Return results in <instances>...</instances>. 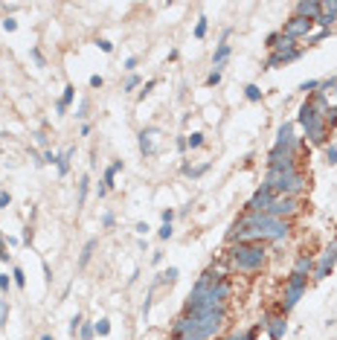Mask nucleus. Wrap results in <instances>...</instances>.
Segmentation results:
<instances>
[{
    "mask_svg": "<svg viewBox=\"0 0 337 340\" xmlns=\"http://www.w3.org/2000/svg\"><path fill=\"white\" fill-rule=\"evenodd\" d=\"M291 233V224L282 218H273L268 212H244L227 233L230 244L239 242H279Z\"/></svg>",
    "mask_w": 337,
    "mask_h": 340,
    "instance_id": "1",
    "label": "nucleus"
},
{
    "mask_svg": "<svg viewBox=\"0 0 337 340\" xmlns=\"http://www.w3.org/2000/svg\"><path fill=\"white\" fill-rule=\"evenodd\" d=\"M122 169V160H113L108 169H105V175H102V183H99V198H105L108 192H111V186H113V180H116V172Z\"/></svg>",
    "mask_w": 337,
    "mask_h": 340,
    "instance_id": "15",
    "label": "nucleus"
},
{
    "mask_svg": "<svg viewBox=\"0 0 337 340\" xmlns=\"http://www.w3.org/2000/svg\"><path fill=\"white\" fill-rule=\"evenodd\" d=\"M73 154H76V148H64V151L58 154V163H55L58 175H67V172H70V160H73Z\"/></svg>",
    "mask_w": 337,
    "mask_h": 340,
    "instance_id": "21",
    "label": "nucleus"
},
{
    "mask_svg": "<svg viewBox=\"0 0 337 340\" xmlns=\"http://www.w3.org/2000/svg\"><path fill=\"white\" fill-rule=\"evenodd\" d=\"M140 84H143V79H140L137 73H131V76L125 79V84H122V90H125V93H131V90H137Z\"/></svg>",
    "mask_w": 337,
    "mask_h": 340,
    "instance_id": "29",
    "label": "nucleus"
},
{
    "mask_svg": "<svg viewBox=\"0 0 337 340\" xmlns=\"http://www.w3.org/2000/svg\"><path fill=\"white\" fill-rule=\"evenodd\" d=\"M12 282H15L17 288L26 285V274H23V268H12Z\"/></svg>",
    "mask_w": 337,
    "mask_h": 340,
    "instance_id": "30",
    "label": "nucleus"
},
{
    "mask_svg": "<svg viewBox=\"0 0 337 340\" xmlns=\"http://www.w3.org/2000/svg\"><path fill=\"white\" fill-rule=\"evenodd\" d=\"M29 55H32V61H35L38 67H47V61H44V52H41L38 47H32V49H29Z\"/></svg>",
    "mask_w": 337,
    "mask_h": 340,
    "instance_id": "33",
    "label": "nucleus"
},
{
    "mask_svg": "<svg viewBox=\"0 0 337 340\" xmlns=\"http://www.w3.org/2000/svg\"><path fill=\"white\" fill-rule=\"evenodd\" d=\"M93 335H96L93 323H81V329H79V338H81V340H93Z\"/></svg>",
    "mask_w": 337,
    "mask_h": 340,
    "instance_id": "31",
    "label": "nucleus"
},
{
    "mask_svg": "<svg viewBox=\"0 0 337 340\" xmlns=\"http://www.w3.org/2000/svg\"><path fill=\"white\" fill-rule=\"evenodd\" d=\"M273 198H276V192H273V189H268V186L262 183V186L250 195V201H247V212H265V210H268V204H271Z\"/></svg>",
    "mask_w": 337,
    "mask_h": 340,
    "instance_id": "11",
    "label": "nucleus"
},
{
    "mask_svg": "<svg viewBox=\"0 0 337 340\" xmlns=\"http://www.w3.org/2000/svg\"><path fill=\"white\" fill-rule=\"evenodd\" d=\"M227 320V308H215L209 314H201V317H180L175 326H172V338H192V340H209Z\"/></svg>",
    "mask_w": 337,
    "mask_h": 340,
    "instance_id": "2",
    "label": "nucleus"
},
{
    "mask_svg": "<svg viewBox=\"0 0 337 340\" xmlns=\"http://www.w3.org/2000/svg\"><path fill=\"white\" fill-rule=\"evenodd\" d=\"M157 137H160L157 128H143V131H140V151H143L145 157H151V154L157 151V146H154Z\"/></svg>",
    "mask_w": 337,
    "mask_h": 340,
    "instance_id": "14",
    "label": "nucleus"
},
{
    "mask_svg": "<svg viewBox=\"0 0 337 340\" xmlns=\"http://www.w3.org/2000/svg\"><path fill=\"white\" fill-rule=\"evenodd\" d=\"M175 215H177L175 210H163V212H160V218H163V224H172V221H175Z\"/></svg>",
    "mask_w": 337,
    "mask_h": 340,
    "instance_id": "47",
    "label": "nucleus"
},
{
    "mask_svg": "<svg viewBox=\"0 0 337 340\" xmlns=\"http://www.w3.org/2000/svg\"><path fill=\"white\" fill-rule=\"evenodd\" d=\"M137 233H140V236H145V233H148V224H145V221H140V224H137Z\"/></svg>",
    "mask_w": 337,
    "mask_h": 340,
    "instance_id": "57",
    "label": "nucleus"
},
{
    "mask_svg": "<svg viewBox=\"0 0 337 340\" xmlns=\"http://www.w3.org/2000/svg\"><path fill=\"white\" fill-rule=\"evenodd\" d=\"M329 35H332V29H320V32H317L311 41H323V38H329Z\"/></svg>",
    "mask_w": 337,
    "mask_h": 340,
    "instance_id": "54",
    "label": "nucleus"
},
{
    "mask_svg": "<svg viewBox=\"0 0 337 340\" xmlns=\"http://www.w3.org/2000/svg\"><path fill=\"white\" fill-rule=\"evenodd\" d=\"M311 29H314V20H311V17L294 15V17H288V20H285L282 35H285V38H291V41H300V38H308V35H311Z\"/></svg>",
    "mask_w": 337,
    "mask_h": 340,
    "instance_id": "8",
    "label": "nucleus"
},
{
    "mask_svg": "<svg viewBox=\"0 0 337 340\" xmlns=\"http://www.w3.org/2000/svg\"><path fill=\"white\" fill-rule=\"evenodd\" d=\"M0 262H9V253H6V239L0 236Z\"/></svg>",
    "mask_w": 337,
    "mask_h": 340,
    "instance_id": "53",
    "label": "nucleus"
},
{
    "mask_svg": "<svg viewBox=\"0 0 337 340\" xmlns=\"http://www.w3.org/2000/svg\"><path fill=\"white\" fill-rule=\"evenodd\" d=\"M137 64H140V58H137V55H131V58H125V67H122V70H128V76H131V73L137 70Z\"/></svg>",
    "mask_w": 337,
    "mask_h": 340,
    "instance_id": "37",
    "label": "nucleus"
},
{
    "mask_svg": "<svg viewBox=\"0 0 337 340\" xmlns=\"http://www.w3.org/2000/svg\"><path fill=\"white\" fill-rule=\"evenodd\" d=\"M41 340H52V335H44V338H41Z\"/></svg>",
    "mask_w": 337,
    "mask_h": 340,
    "instance_id": "58",
    "label": "nucleus"
},
{
    "mask_svg": "<svg viewBox=\"0 0 337 340\" xmlns=\"http://www.w3.org/2000/svg\"><path fill=\"white\" fill-rule=\"evenodd\" d=\"M87 108H90V102H87V99H81V102H79V108H76V116H79V119H84V116H87Z\"/></svg>",
    "mask_w": 337,
    "mask_h": 340,
    "instance_id": "39",
    "label": "nucleus"
},
{
    "mask_svg": "<svg viewBox=\"0 0 337 340\" xmlns=\"http://www.w3.org/2000/svg\"><path fill=\"white\" fill-rule=\"evenodd\" d=\"M268 215H273V218H282V221H288L291 215H297L300 212V201L297 198H285V195H276L271 204H268V210H265Z\"/></svg>",
    "mask_w": 337,
    "mask_h": 340,
    "instance_id": "9",
    "label": "nucleus"
},
{
    "mask_svg": "<svg viewBox=\"0 0 337 340\" xmlns=\"http://www.w3.org/2000/svg\"><path fill=\"white\" fill-rule=\"evenodd\" d=\"M335 265H337V239L326 247V253H323V259L314 265V279H326L332 271H335Z\"/></svg>",
    "mask_w": 337,
    "mask_h": 340,
    "instance_id": "10",
    "label": "nucleus"
},
{
    "mask_svg": "<svg viewBox=\"0 0 337 340\" xmlns=\"http://www.w3.org/2000/svg\"><path fill=\"white\" fill-rule=\"evenodd\" d=\"M305 288H308V276H303V274H291V276H288V282H285V297H282V314H288V311L300 303V297L305 294Z\"/></svg>",
    "mask_w": 337,
    "mask_h": 340,
    "instance_id": "7",
    "label": "nucleus"
},
{
    "mask_svg": "<svg viewBox=\"0 0 337 340\" xmlns=\"http://www.w3.org/2000/svg\"><path fill=\"white\" fill-rule=\"evenodd\" d=\"M311 271H314V259H311V253H300L297 262H294V271H291V274H303V276H308Z\"/></svg>",
    "mask_w": 337,
    "mask_h": 340,
    "instance_id": "20",
    "label": "nucleus"
},
{
    "mask_svg": "<svg viewBox=\"0 0 337 340\" xmlns=\"http://www.w3.org/2000/svg\"><path fill=\"white\" fill-rule=\"evenodd\" d=\"M73 99H76V87H73V84H64V93H61V99H58V105H55V113L64 116L67 108L73 105Z\"/></svg>",
    "mask_w": 337,
    "mask_h": 340,
    "instance_id": "17",
    "label": "nucleus"
},
{
    "mask_svg": "<svg viewBox=\"0 0 337 340\" xmlns=\"http://www.w3.org/2000/svg\"><path fill=\"white\" fill-rule=\"evenodd\" d=\"M96 244H99L96 239H87V242H84V247H81V253H79V262H76V268H79V271H84V268L90 265V259H93V250H96Z\"/></svg>",
    "mask_w": 337,
    "mask_h": 340,
    "instance_id": "18",
    "label": "nucleus"
},
{
    "mask_svg": "<svg viewBox=\"0 0 337 340\" xmlns=\"http://www.w3.org/2000/svg\"><path fill=\"white\" fill-rule=\"evenodd\" d=\"M326 160H329L332 166L337 163V143H335V146H329V148H326Z\"/></svg>",
    "mask_w": 337,
    "mask_h": 340,
    "instance_id": "45",
    "label": "nucleus"
},
{
    "mask_svg": "<svg viewBox=\"0 0 337 340\" xmlns=\"http://www.w3.org/2000/svg\"><path fill=\"white\" fill-rule=\"evenodd\" d=\"M102 84H105V79H102L99 73H93V76H90V87H102Z\"/></svg>",
    "mask_w": 337,
    "mask_h": 340,
    "instance_id": "51",
    "label": "nucleus"
},
{
    "mask_svg": "<svg viewBox=\"0 0 337 340\" xmlns=\"http://www.w3.org/2000/svg\"><path fill=\"white\" fill-rule=\"evenodd\" d=\"M207 172H209V163H201V166H195L186 178H201V175H207Z\"/></svg>",
    "mask_w": 337,
    "mask_h": 340,
    "instance_id": "36",
    "label": "nucleus"
},
{
    "mask_svg": "<svg viewBox=\"0 0 337 340\" xmlns=\"http://www.w3.org/2000/svg\"><path fill=\"white\" fill-rule=\"evenodd\" d=\"M218 81H221V70H212V73L207 76V87H215Z\"/></svg>",
    "mask_w": 337,
    "mask_h": 340,
    "instance_id": "38",
    "label": "nucleus"
},
{
    "mask_svg": "<svg viewBox=\"0 0 337 340\" xmlns=\"http://www.w3.org/2000/svg\"><path fill=\"white\" fill-rule=\"evenodd\" d=\"M9 204H12V195L9 192H0V210H6Z\"/></svg>",
    "mask_w": 337,
    "mask_h": 340,
    "instance_id": "52",
    "label": "nucleus"
},
{
    "mask_svg": "<svg viewBox=\"0 0 337 340\" xmlns=\"http://www.w3.org/2000/svg\"><path fill=\"white\" fill-rule=\"evenodd\" d=\"M99 49H102V52H113V44H111L108 38H99Z\"/></svg>",
    "mask_w": 337,
    "mask_h": 340,
    "instance_id": "49",
    "label": "nucleus"
},
{
    "mask_svg": "<svg viewBox=\"0 0 337 340\" xmlns=\"http://www.w3.org/2000/svg\"><path fill=\"white\" fill-rule=\"evenodd\" d=\"M335 20H337V12H320L314 23H320L323 29H332V23H335Z\"/></svg>",
    "mask_w": 337,
    "mask_h": 340,
    "instance_id": "24",
    "label": "nucleus"
},
{
    "mask_svg": "<svg viewBox=\"0 0 337 340\" xmlns=\"http://www.w3.org/2000/svg\"><path fill=\"white\" fill-rule=\"evenodd\" d=\"M207 29H209V17H207V15H201V17H198V23H195V38H204V35H207Z\"/></svg>",
    "mask_w": 337,
    "mask_h": 340,
    "instance_id": "28",
    "label": "nucleus"
},
{
    "mask_svg": "<svg viewBox=\"0 0 337 340\" xmlns=\"http://www.w3.org/2000/svg\"><path fill=\"white\" fill-rule=\"evenodd\" d=\"M317 87H320V81H317V79H308V81H303V84H300V90H305V93H308V90H317Z\"/></svg>",
    "mask_w": 337,
    "mask_h": 340,
    "instance_id": "43",
    "label": "nucleus"
},
{
    "mask_svg": "<svg viewBox=\"0 0 337 340\" xmlns=\"http://www.w3.org/2000/svg\"><path fill=\"white\" fill-rule=\"evenodd\" d=\"M320 12H323V9H320V0H300V3H297V15H303V17L317 20Z\"/></svg>",
    "mask_w": 337,
    "mask_h": 340,
    "instance_id": "16",
    "label": "nucleus"
},
{
    "mask_svg": "<svg viewBox=\"0 0 337 340\" xmlns=\"http://www.w3.org/2000/svg\"><path fill=\"white\" fill-rule=\"evenodd\" d=\"M154 87H157V79H148V81L143 84V90H140V99H145V96H148V93H151Z\"/></svg>",
    "mask_w": 337,
    "mask_h": 340,
    "instance_id": "35",
    "label": "nucleus"
},
{
    "mask_svg": "<svg viewBox=\"0 0 337 340\" xmlns=\"http://www.w3.org/2000/svg\"><path fill=\"white\" fill-rule=\"evenodd\" d=\"M297 148H300V137L294 134V125H291V122H285V125H279V131H276V143H273V148H271V154H268V157L297 154Z\"/></svg>",
    "mask_w": 337,
    "mask_h": 340,
    "instance_id": "6",
    "label": "nucleus"
},
{
    "mask_svg": "<svg viewBox=\"0 0 337 340\" xmlns=\"http://www.w3.org/2000/svg\"><path fill=\"white\" fill-rule=\"evenodd\" d=\"M265 186L273 189L276 195L297 198V195H303V192L308 189V180H305V175H303L300 169H294V172H271V169H268V175H265Z\"/></svg>",
    "mask_w": 337,
    "mask_h": 340,
    "instance_id": "5",
    "label": "nucleus"
},
{
    "mask_svg": "<svg viewBox=\"0 0 337 340\" xmlns=\"http://www.w3.org/2000/svg\"><path fill=\"white\" fill-rule=\"evenodd\" d=\"M320 90H323V93H329V90H337V79H326V81H320Z\"/></svg>",
    "mask_w": 337,
    "mask_h": 340,
    "instance_id": "42",
    "label": "nucleus"
},
{
    "mask_svg": "<svg viewBox=\"0 0 337 340\" xmlns=\"http://www.w3.org/2000/svg\"><path fill=\"white\" fill-rule=\"evenodd\" d=\"M3 29H6V32H15V29H17V20H15V17H3Z\"/></svg>",
    "mask_w": 337,
    "mask_h": 340,
    "instance_id": "46",
    "label": "nucleus"
},
{
    "mask_svg": "<svg viewBox=\"0 0 337 340\" xmlns=\"http://www.w3.org/2000/svg\"><path fill=\"white\" fill-rule=\"evenodd\" d=\"M265 329H268V335L271 340H282L285 338V332H288V323H285V314H273V317H268V323H262Z\"/></svg>",
    "mask_w": 337,
    "mask_h": 340,
    "instance_id": "13",
    "label": "nucleus"
},
{
    "mask_svg": "<svg viewBox=\"0 0 337 340\" xmlns=\"http://www.w3.org/2000/svg\"><path fill=\"white\" fill-rule=\"evenodd\" d=\"M175 146H177V151H186V137H177V143H175Z\"/></svg>",
    "mask_w": 337,
    "mask_h": 340,
    "instance_id": "56",
    "label": "nucleus"
},
{
    "mask_svg": "<svg viewBox=\"0 0 337 340\" xmlns=\"http://www.w3.org/2000/svg\"><path fill=\"white\" fill-rule=\"evenodd\" d=\"M207 140H204V134L201 131H192V134H186V148H201Z\"/></svg>",
    "mask_w": 337,
    "mask_h": 340,
    "instance_id": "25",
    "label": "nucleus"
},
{
    "mask_svg": "<svg viewBox=\"0 0 337 340\" xmlns=\"http://www.w3.org/2000/svg\"><path fill=\"white\" fill-rule=\"evenodd\" d=\"M44 163H49V166H55V163H58V154H55L52 148H47V151H44Z\"/></svg>",
    "mask_w": 337,
    "mask_h": 340,
    "instance_id": "44",
    "label": "nucleus"
},
{
    "mask_svg": "<svg viewBox=\"0 0 337 340\" xmlns=\"http://www.w3.org/2000/svg\"><path fill=\"white\" fill-rule=\"evenodd\" d=\"M177 268H169V271H163V274H157V279H154V285L151 288H157V285H172V282H177Z\"/></svg>",
    "mask_w": 337,
    "mask_h": 340,
    "instance_id": "22",
    "label": "nucleus"
},
{
    "mask_svg": "<svg viewBox=\"0 0 337 340\" xmlns=\"http://www.w3.org/2000/svg\"><path fill=\"white\" fill-rule=\"evenodd\" d=\"M23 244H32V227L23 230Z\"/></svg>",
    "mask_w": 337,
    "mask_h": 340,
    "instance_id": "55",
    "label": "nucleus"
},
{
    "mask_svg": "<svg viewBox=\"0 0 337 340\" xmlns=\"http://www.w3.org/2000/svg\"><path fill=\"white\" fill-rule=\"evenodd\" d=\"M32 137H35V143H38V146H41V148H44V151H47V148H49V137H47V134H44V131H35V134H32Z\"/></svg>",
    "mask_w": 337,
    "mask_h": 340,
    "instance_id": "34",
    "label": "nucleus"
},
{
    "mask_svg": "<svg viewBox=\"0 0 337 340\" xmlns=\"http://www.w3.org/2000/svg\"><path fill=\"white\" fill-rule=\"evenodd\" d=\"M12 285V274H0V291H9Z\"/></svg>",
    "mask_w": 337,
    "mask_h": 340,
    "instance_id": "48",
    "label": "nucleus"
},
{
    "mask_svg": "<svg viewBox=\"0 0 337 340\" xmlns=\"http://www.w3.org/2000/svg\"><path fill=\"white\" fill-rule=\"evenodd\" d=\"M113 221H116L113 212H105V215H102V227H113Z\"/></svg>",
    "mask_w": 337,
    "mask_h": 340,
    "instance_id": "50",
    "label": "nucleus"
},
{
    "mask_svg": "<svg viewBox=\"0 0 337 340\" xmlns=\"http://www.w3.org/2000/svg\"><path fill=\"white\" fill-rule=\"evenodd\" d=\"M87 189H90V178L84 175V178L79 180V198H76V207H84V201H87Z\"/></svg>",
    "mask_w": 337,
    "mask_h": 340,
    "instance_id": "23",
    "label": "nucleus"
},
{
    "mask_svg": "<svg viewBox=\"0 0 337 340\" xmlns=\"http://www.w3.org/2000/svg\"><path fill=\"white\" fill-rule=\"evenodd\" d=\"M233 268L244 271V274H256L265 265V244L262 242H239L227 250Z\"/></svg>",
    "mask_w": 337,
    "mask_h": 340,
    "instance_id": "3",
    "label": "nucleus"
},
{
    "mask_svg": "<svg viewBox=\"0 0 337 340\" xmlns=\"http://www.w3.org/2000/svg\"><path fill=\"white\" fill-rule=\"evenodd\" d=\"M244 96H247V102H262V87L259 84H247L244 87Z\"/></svg>",
    "mask_w": 337,
    "mask_h": 340,
    "instance_id": "26",
    "label": "nucleus"
},
{
    "mask_svg": "<svg viewBox=\"0 0 337 340\" xmlns=\"http://www.w3.org/2000/svg\"><path fill=\"white\" fill-rule=\"evenodd\" d=\"M172 233H175V230H172V224H163V227L157 230V236H160V242H166V239H172Z\"/></svg>",
    "mask_w": 337,
    "mask_h": 340,
    "instance_id": "40",
    "label": "nucleus"
},
{
    "mask_svg": "<svg viewBox=\"0 0 337 340\" xmlns=\"http://www.w3.org/2000/svg\"><path fill=\"white\" fill-rule=\"evenodd\" d=\"M230 52H233V47H230L227 41H221V44L215 47V52H212V64H215V70H221V67L227 64V58H230Z\"/></svg>",
    "mask_w": 337,
    "mask_h": 340,
    "instance_id": "19",
    "label": "nucleus"
},
{
    "mask_svg": "<svg viewBox=\"0 0 337 340\" xmlns=\"http://www.w3.org/2000/svg\"><path fill=\"white\" fill-rule=\"evenodd\" d=\"M256 332H259V326H253V329H247V332H241V335H233V338H227V340H253Z\"/></svg>",
    "mask_w": 337,
    "mask_h": 340,
    "instance_id": "32",
    "label": "nucleus"
},
{
    "mask_svg": "<svg viewBox=\"0 0 337 340\" xmlns=\"http://www.w3.org/2000/svg\"><path fill=\"white\" fill-rule=\"evenodd\" d=\"M303 52L300 49H288V52H271V58L265 61V70H276V67H285L291 61H297Z\"/></svg>",
    "mask_w": 337,
    "mask_h": 340,
    "instance_id": "12",
    "label": "nucleus"
},
{
    "mask_svg": "<svg viewBox=\"0 0 337 340\" xmlns=\"http://www.w3.org/2000/svg\"><path fill=\"white\" fill-rule=\"evenodd\" d=\"M93 329H96V335H99V338H108V335H111V320H108V317H102V320H96V323H93Z\"/></svg>",
    "mask_w": 337,
    "mask_h": 340,
    "instance_id": "27",
    "label": "nucleus"
},
{
    "mask_svg": "<svg viewBox=\"0 0 337 340\" xmlns=\"http://www.w3.org/2000/svg\"><path fill=\"white\" fill-rule=\"evenodd\" d=\"M297 122L303 125L305 137H308L314 146H323V143L329 140V122H326V113L317 111V108L311 105V99L303 102V108H300V113H297Z\"/></svg>",
    "mask_w": 337,
    "mask_h": 340,
    "instance_id": "4",
    "label": "nucleus"
},
{
    "mask_svg": "<svg viewBox=\"0 0 337 340\" xmlns=\"http://www.w3.org/2000/svg\"><path fill=\"white\" fill-rule=\"evenodd\" d=\"M81 323H84V320H81L79 314H73V320H70V335H73V338H76V332L81 329Z\"/></svg>",
    "mask_w": 337,
    "mask_h": 340,
    "instance_id": "41",
    "label": "nucleus"
}]
</instances>
